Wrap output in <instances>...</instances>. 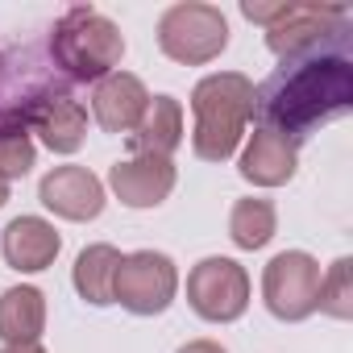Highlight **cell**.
<instances>
[{
	"mask_svg": "<svg viewBox=\"0 0 353 353\" xmlns=\"http://www.w3.org/2000/svg\"><path fill=\"white\" fill-rule=\"evenodd\" d=\"M295 166H299V141L274 133V129H254L241 158H237V170L241 179L254 183V188H283L295 179Z\"/></svg>",
	"mask_w": 353,
	"mask_h": 353,
	"instance_id": "obj_13",
	"label": "cell"
},
{
	"mask_svg": "<svg viewBox=\"0 0 353 353\" xmlns=\"http://www.w3.org/2000/svg\"><path fill=\"white\" fill-rule=\"evenodd\" d=\"M274 229H279V212L262 196H245L229 212V237H233L237 250H262V245H270Z\"/></svg>",
	"mask_w": 353,
	"mask_h": 353,
	"instance_id": "obj_19",
	"label": "cell"
},
{
	"mask_svg": "<svg viewBox=\"0 0 353 353\" xmlns=\"http://www.w3.org/2000/svg\"><path fill=\"white\" fill-rule=\"evenodd\" d=\"M179 291V270L170 254L158 250H133L121 254L117 279H112V303H121L129 316H162Z\"/></svg>",
	"mask_w": 353,
	"mask_h": 353,
	"instance_id": "obj_7",
	"label": "cell"
},
{
	"mask_svg": "<svg viewBox=\"0 0 353 353\" xmlns=\"http://www.w3.org/2000/svg\"><path fill=\"white\" fill-rule=\"evenodd\" d=\"M59 92H71V83L59 75L46 46L34 42L0 46V137L30 133V117Z\"/></svg>",
	"mask_w": 353,
	"mask_h": 353,
	"instance_id": "obj_4",
	"label": "cell"
},
{
	"mask_svg": "<svg viewBox=\"0 0 353 353\" xmlns=\"http://www.w3.org/2000/svg\"><path fill=\"white\" fill-rule=\"evenodd\" d=\"M174 353H229L225 345H216V341H188V345H179Z\"/></svg>",
	"mask_w": 353,
	"mask_h": 353,
	"instance_id": "obj_22",
	"label": "cell"
},
{
	"mask_svg": "<svg viewBox=\"0 0 353 353\" xmlns=\"http://www.w3.org/2000/svg\"><path fill=\"white\" fill-rule=\"evenodd\" d=\"M353 108V34L320 50L287 59L254 88V117L291 141H303L320 125Z\"/></svg>",
	"mask_w": 353,
	"mask_h": 353,
	"instance_id": "obj_1",
	"label": "cell"
},
{
	"mask_svg": "<svg viewBox=\"0 0 353 353\" xmlns=\"http://www.w3.org/2000/svg\"><path fill=\"white\" fill-rule=\"evenodd\" d=\"M38 200L63 221H96L104 212V183L88 166H54L42 174Z\"/></svg>",
	"mask_w": 353,
	"mask_h": 353,
	"instance_id": "obj_10",
	"label": "cell"
},
{
	"mask_svg": "<svg viewBox=\"0 0 353 353\" xmlns=\"http://www.w3.org/2000/svg\"><path fill=\"white\" fill-rule=\"evenodd\" d=\"M179 145H183V104L174 96H150L145 117L129 133V150L150 158H170Z\"/></svg>",
	"mask_w": 353,
	"mask_h": 353,
	"instance_id": "obj_16",
	"label": "cell"
},
{
	"mask_svg": "<svg viewBox=\"0 0 353 353\" xmlns=\"http://www.w3.org/2000/svg\"><path fill=\"white\" fill-rule=\"evenodd\" d=\"M320 262L303 250H283L266 262L262 270V299L274 320L299 324L316 316V295H320Z\"/></svg>",
	"mask_w": 353,
	"mask_h": 353,
	"instance_id": "obj_8",
	"label": "cell"
},
{
	"mask_svg": "<svg viewBox=\"0 0 353 353\" xmlns=\"http://www.w3.org/2000/svg\"><path fill=\"white\" fill-rule=\"evenodd\" d=\"M188 303L208 324H233L250 307V274L233 258H204L188 274Z\"/></svg>",
	"mask_w": 353,
	"mask_h": 353,
	"instance_id": "obj_9",
	"label": "cell"
},
{
	"mask_svg": "<svg viewBox=\"0 0 353 353\" xmlns=\"http://www.w3.org/2000/svg\"><path fill=\"white\" fill-rule=\"evenodd\" d=\"M34 158H38V145H34L30 133H5L0 137V179L13 188V179L30 174Z\"/></svg>",
	"mask_w": 353,
	"mask_h": 353,
	"instance_id": "obj_21",
	"label": "cell"
},
{
	"mask_svg": "<svg viewBox=\"0 0 353 353\" xmlns=\"http://www.w3.org/2000/svg\"><path fill=\"white\" fill-rule=\"evenodd\" d=\"M108 188L125 208H158L174 192V162L170 158H150L133 154L108 170Z\"/></svg>",
	"mask_w": 353,
	"mask_h": 353,
	"instance_id": "obj_12",
	"label": "cell"
},
{
	"mask_svg": "<svg viewBox=\"0 0 353 353\" xmlns=\"http://www.w3.org/2000/svg\"><path fill=\"white\" fill-rule=\"evenodd\" d=\"M117 266H121V250L117 245H88L79 258H75V270H71V283L79 291L83 303L92 307H104L112 303V279H117Z\"/></svg>",
	"mask_w": 353,
	"mask_h": 353,
	"instance_id": "obj_18",
	"label": "cell"
},
{
	"mask_svg": "<svg viewBox=\"0 0 353 353\" xmlns=\"http://www.w3.org/2000/svg\"><path fill=\"white\" fill-rule=\"evenodd\" d=\"M46 328V295L38 287H9L0 295V341H38Z\"/></svg>",
	"mask_w": 353,
	"mask_h": 353,
	"instance_id": "obj_17",
	"label": "cell"
},
{
	"mask_svg": "<svg viewBox=\"0 0 353 353\" xmlns=\"http://www.w3.org/2000/svg\"><path fill=\"white\" fill-rule=\"evenodd\" d=\"M353 34V13L345 5H303V0H283L279 17L266 26V46L279 63L299 59L307 50H320L336 38Z\"/></svg>",
	"mask_w": 353,
	"mask_h": 353,
	"instance_id": "obj_6",
	"label": "cell"
},
{
	"mask_svg": "<svg viewBox=\"0 0 353 353\" xmlns=\"http://www.w3.org/2000/svg\"><path fill=\"white\" fill-rule=\"evenodd\" d=\"M158 46L170 63L204 67L229 46V17L204 0H179L158 17Z\"/></svg>",
	"mask_w": 353,
	"mask_h": 353,
	"instance_id": "obj_5",
	"label": "cell"
},
{
	"mask_svg": "<svg viewBox=\"0 0 353 353\" xmlns=\"http://www.w3.org/2000/svg\"><path fill=\"white\" fill-rule=\"evenodd\" d=\"M316 312H324V316H332V320H349V316H353V262H349V258H336V262L320 274Z\"/></svg>",
	"mask_w": 353,
	"mask_h": 353,
	"instance_id": "obj_20",
	"label": "cell"
},
{
	"mask_svg": "<svg viewBox=\"0 0 353 353\" xmlns=\"http://www.w3.org/2000/svg\"><path fill=\"white\" fill-rule=\"evenodd\" d=\"M0 353H46V349H42V341H17V345H5Z\"/></svg>",
	"mask_w": 353,
	"mask_h": 353,
	"instance_id": "obj_23",
	"label": "cell"
},
{
	"mask_svg": "<svg viewBox=\"0 0 353 353\" xmlns=\"http://www.w3.org/2000/svg\"><path fill=\"white\" fill-rule=\"evenodd\" d=\"M192 150L204 162H229L254 121V83L241 71L204 75L192 92Z\"/></svg>",
	"mask_w": 353,
	"mask_h": 353,
	"instance_id": "obj_2",
	"label": "cell"
},
{
	"mask_svg": "<svg viewBox=\"0 0 353 353\" xmlns=\"http://www.w3.org/2000/svg\"><path fill=\"white\" fill-rule=\"evenodd\" d=\"M5 204H9V183L0 179V208H5Z\"/></svg>",
	"mask_w": 353,
	"mask_h": 353,
	"instance_id": "obj_24",
	"label": "cell"
},
{
	"mask_svg": "<svg viewBox=\"0 0 353 353\" xmlns=\"http://www.w3.org/2000/svg\"><path fill=\"white\" fill-rule=\"evenodd\" d=\"M59 250H63V237L42 216H17L0 233V254H5V262L17 274H38L46 266H54Z\"/></svg>",
	"mask_w": 353,
	"mask_h": 353,
	"instance_id": "obj_14",
	"label": "cell"
},
{
	"mask_svg": "<svg viewBox=\"0 0 353 353\" xmlns=\"http://www.w3.org/2000/svg\"><path fill=\"white\" fill-rule=\"evenodd\" d=\"M30 133H38V141L54 154H75L88 137V108L83 100H75V92H59L50 96L34 117H30Z\"/></svg>",
	"mask_w": 353,
	"mask_h": 353,
	"instance_id": "obj_15",
	"label": "cell"
},
{
	"mask_svg": "<svg viewBox=\"0 0 353 353\" xmlns=\"http://www.w3.org/2000/svg\"><path fill=\"white\" fill-rule=\"evenodd\" d=\"M145 108H150V92L133 71H112L100 83H92V117L104 133L129 137L145 117Z\"/></svg>",
	"mask_w": 353,
	"mask_h": 353,
	"instance_id": "obj_11",
	"label": "cell"
},
{
	"mask_svg": "<svg viewBox=\"0 0 353 353\" xmlns=\"http://www.w3.org/2000/svg\"><path fill=\"white\" fill-rule=\"evenodd\" d=\"M50 63L59 67V75L75 88V83H100L104 75L121 71L125 59V38L117 30V21H108L100 9L92 5H75L67 9L46 42Z\"/></svg>",
	"mask_w": 353,
	"mask_h": 353,
	"instance_id": "obj_3",
	"label": "cell"
}]
</instances>
